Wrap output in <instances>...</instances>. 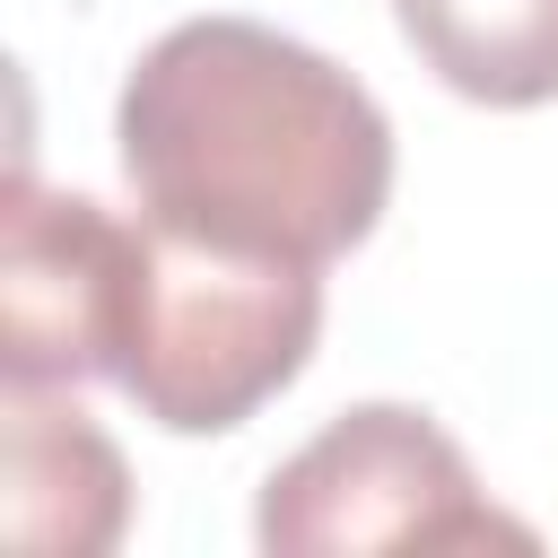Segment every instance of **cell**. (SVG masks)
<instances>
[{
  "instance_id": "1",
  "label": "cell",
  "mask_w": 558,
  "mask_h": 558,
  "mask_svg": "<svg viewBox=\"0 0 558 558\" xmlns=\"http://www.w3.org/2000/svg\"><path fill=\"white\" fill-rule=\"evenodd\" d=\"M113 148L157 227L305 270L357 253L392 201L384 105L262 17L166 26L122 78Z\"/></svg>"
},
{
  "instance_id": "2",
  "label": "cell",
  "mask_w": 558,
  "mask_h": 558,
  "mask_svg": "<svg viewBox=\"0 0 558 558\" xmlns=\"http://www.w3.org/2000/svg\"><path fill=\"white\" fill-rule=\"evenodd\" d=\"M323 340V270L174 235L140 209L113 384L166 436H227L279 401Z\"/></svg>"
},
{
  "instance_id": "3",
  "label": "cell",
  "mask_w": 558,
  "mask_h": 558,
  "mask_svg": "<svg viewBox=\"0 0 558 558\" xmlns=\"http://www.w3.org/2000/svg\"><path fill=\"white\" fill-rule=\"evenodd\" d=\"M253 541L270 558H366V549H541L523 514H506L471 453L410 401H357L323 436H305L253 506Z\"/></svg>"
},
{
  "instance_id": "4",
  "label": "cell",
  "mask_w": 558,
  "mask_h": 558,
  "mask_svg": "<svg viewBox=\"0 0 558 558\" xmlns=\"http://www.w3.org/2000/svg\"><path fill=\"white\" fill-rule=\"evenodd\" d=\"M0 235H9L0 244V366H9V384L70 392L87 375H113L140 218H113L87 192H44L17 166Z\"/></svg>"
},
{
  "instance_id": "5",
  "label": "cell",
  "mask_w": 558,
  "mask_h": 558,
  "mask_svg": "<svg viewBox=\"0 0 558 558\" xmlns=\"http://www.w3.org/2000/svg\"><path fill=\"white\" fill-rule=\"evenodd\" d=\"M0 523L17 549L44 558H105L131 532V471L113 436L61 401V384H9L0 427Z\"/></svg>"
},
{
  "instance_id": "6",
  "label": "cell",
  "mask_w": 558,
  "mask_h": 558,
  "mask_svg": "<svg viewBox=\"0 0 558 558\" xmlns=\"http://www.w3.org/2000/svg\"><path fill=\"white\" fill-rule=\"evenodd\" d=\"M392 26L462 105H558V0H392Z\"/></svg>"
}]
</instances>
